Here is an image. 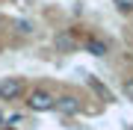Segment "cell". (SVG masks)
Returning <instances> with one entry per match:
<instances>
[{"mask_svg": "<svg viewBox=\"0 0 133 130\" xmlns=\"http://www.w3.org/2000/svg\"><path fill=\"white\" fill-rule=\"evenodd\" d=\"M86 86H89L92 92H95V95H98V98H101L104 104H115V95H112V92L107 89V83H101L98 77H86Z\"/></svg>", "mask_w": 133, "mask_h": 130, "instance_id": "cell-5", "label": "cell"}, {"mask_svg": "<svg viewBox=\"0 0 133 130\" xmlns=\"http://www.w3.org/2000/svg\"><path fill=\"white\" fill-rule=\"evenodd\" d=\"M53 44H56V50H59V53H74L77 47H80V42H77L71 33H65V30H62V33H56Z\"/></svg>", "mask_w": 133, "mask_h": 130, "instance_id": "cell-6", "label": "cell"}, {"mask_svg": "<svg viewBox=\"0 0 133 130\" xmlns=\"http://www.w3.org/2000/svg\"><path fill=\"white\" fill-rule=\"evenodd\" d=\"M112 6L118 15H133V0H112Z\"/></svg>", "mask_w": 133, "mask_h": 130, "instance_id": "cell-8", "label": "cell"}, {"mask_svg": "<svg viewBox=\"0 0 133 130\" xmlns=\"http://www.w3.org/2000/svg\"><path fill=\"white\" fill-rule=\"evenodd\" d=\"M0 130H15V127H9V124H3V127H0Z\"/></svg>", "mask_w": 133, "mask_h": 130, "instance_id": "cell-11", "label": "cell"}, {"mask_svg": "<svg viewBox=\"0 0 133 130\" xmlns=\"http://www.w3.org/2000/svg\"><path fill=\"white\" fill-rule=\"evenodd\" d=\"M83 47H86V53H92V56H98V59L109 56V42L104 36H89V39L83 42Z\"/></svg>", "mask_w": 133, "mask_h": 130, "instance_id": "cell-4", "label": "cell"}, {"mask_svg": "<svg viewBox=\"0 0 133 130\" xmlns=\"http://www.w3.org/2000/svg\"><path fill=\"white\" fill-rule=\"evenodd\" d=\"M27 89V77H0V101L12 104L24 95Z\"/></svg>", "mask_w": 133, "mask_h": 130, "instance_id": "cell-2", "label": "cell"}, {"mask_svg": "<svg viewBox=\"0 0 133 130\" xmlns=\"http://www.w3.org/2000/svg\"><path fill=\"white\" fill-rule=\"evenodd\" d=\"M53 112H59L62 118H74V115H80V112H83V104H80V98H77V95L65 92V95H59V98H56V106H53Z\"/></svg>", "mask_w": 133, "mask_h": 130, "instance_id": "cell-3", "label": "cell"}, {"mask_svg": "<svg viewBox=\"0 0 133 130\" xmlns=\"http://www.w3.org/2000/svg\"><path fill=\"white\" fill-rule=\"evenodd\" d=\"M3 124H6V112L0 110V127H3Z\"/></svg>", "mask_w": 133, "mask_h": 130, "instance_id": "cell-10", "label": "cell"}, {"mask_svg": "<svg viewBox=\"0 0 133 130\" xmlns=\"http://www.w3.org/2000/svg\"><path fill=\"white\" fill-rule=\"evenodd\" d=\"M121 92H124V98L133 104V77H124V83H121Z\"/></svg>", "mask_w": 133, "mask_h": 130, "instance_id": "cell-9", "label": "cell"}, {"mask_svg": "<svg viewBox=\"0 0 133 130\" xmlns=\"http://www.w3.org/2000/svg\"><path fill=\"white\" fill-rule=\"evenodd\" d=\"M12 27H15V33H21V36H33V21H27V18H18V21H12Z\"/></svg>", "mask_w": 133, "mask_h": 130, "instance_id": "cell-7", "label": "cell"}, {"mask_svg": "<svg viewBox=\"0 0 133 130\" xmlns=\"http://www.w3.org/2000/svg\"><path fill=\"white\" fill-rule=\"evenodd\" d=\"M53 106H56V98L48 89H33L27 95V110L30 112H53Z\"/></svg>", "mask_w": 133, "mask_h": 130, "instance_id": "cell-1", "label": "cell"}]
</instances>
